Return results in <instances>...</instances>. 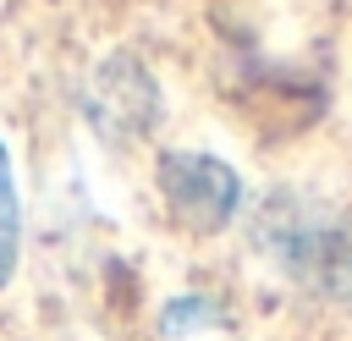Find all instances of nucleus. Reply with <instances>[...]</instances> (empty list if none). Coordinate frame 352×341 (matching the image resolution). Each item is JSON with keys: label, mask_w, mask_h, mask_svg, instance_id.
<instances>
[{"label": "nucleus", "mask_w": 352, "mask_h": 341, "mask_svg": "<svg viewBox=\"0 0 352 341\" xmlns=\"http://www.w3.org/2000/svg\"><path fill=\"white\" fill-rule=\"evenodd\" d=\"M154 182H160V198H165V209L176 214V226L204 231V236L220 231V226H231V214H236V204H242L236 170H231L226 160H214V154H198V148H170V154H160Z\"/></svg>", "instance_id": "1"}, {"label": "nucleus", "mask_w": 352, "mask_h": 341, "mask_svg": "<svg viewBox=\"0 0 352 341\" xmlns=\"http://www.w3.org/2000/svg\"><path fill=\"white\" fill-rule=\"evenodd\" d=\"M22 258V198H16V176H11V154L0 143V286L11 280Z\"/></svg>", "instance_id": "2"}]
</instances>
